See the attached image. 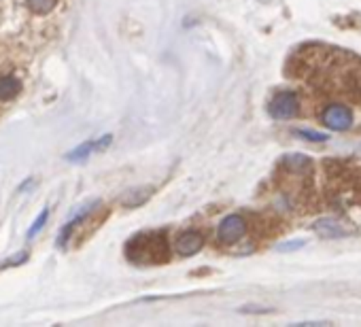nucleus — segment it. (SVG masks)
I'll list each match as a JSON object with an SVG mask.
<instances>
[{"label": "nucleus", "mask_w": 361, "mask_h": 327, "mask_svg": "<svg viewBox=\"0 0 361 327\" xmlns=\"http://www.w3.org/2000/svg\"><path fill=\"white\" fill-rule=\"evenodd\" d=\"M126 255L134 264H159L168 259V240L164 232H145L132 238Z\"/></svg>", "instance_id": "1"}, {"label": "nucleus", "mask_w": 361, "mask_h": 327, "mask_svg": "<svg viewBox=\"0 0 361 327\" xmlns=\"http://www.w3.org/2000/svg\"><path fill=\"white\" fill-rule=\"evenodd\" d=\"M300 111V102H298V94L295 92H276L270 100V106H268V113L270 117L274 119H291L295 117Z\"/></svg>", "instance_id": "2"}, {"label": "nucleus", "mask_w": 361, "mask_h": 327, "mask_svg": "<svg viewBox=\"0 0 361 327\" xmlns=\"http://www.w3.org/2000/svg\"><path fill=\"white\" fill-rule=\"evenodd\" d=\"M323 123L334 130V132H344L353 125V111L348 106H342V104H334L329 109H325L323 113Z\"/></svg>", "instance_id": "3"}, {"label": "nucleus", "mask_w": 361, "mask_h": 327, "mask_svg": "<svg viewBox=\"0 0 361 327\" xmlns=\"http://www.w3.org/2000/svg\"><path fill=\"white\" fill-rule=\"evenodd\" d=\"M247 232V223L240 215H228L221 223H219V230H217V236L221 242L226 245H232L236 240H240Z\"/></svg>", "instance_id": "4"}, {"label": "nucleus", "mask_w": 361, "mask_h": 327, "mask_svg": "<svg viewBox=\"0 0 361 327\" xmlns=\"http://www.w3.org/2000/svg\"><path fill=\"white\" fill-rule=\"evenodd\" d=\"M202 247H204V238H202V234L196 232V230L183 232L180 236H176V240H174V251H176V255H180V257H192V255H196Z\"/></svg>", "instance_id": "5"}, {"label": "nucleus", "mask_w": 361, "mask_h": 327, "mask_svg": "<svg viewBox=\"0 0 361 327\" xmlns=\"http://www.w3.org/2000/svg\"><path fill=\"white\" fill-rule=\"evenodd\" d=\"M312 230H314V234H317V236H321V238H325V240L346 238V236H350V234H353V232H350V230H346L338 219H331V217L314 221Z\"/></svg>", "instance_id": "6"}, {"label": "nucleus", "mask_w": 361, "mask_h": 327, "mask_svg": "<svg viewBox=\"0 0 361 327\" xmlns=\"http://www.w3.org/2000/svg\"><path fill=\"white\" fill-rule=\"evenodd\" d=\"M153 196V187H138V190H130L119 198V204H123L126 209H136L140 204H145L149 198Z\"/></svg>", "instance_id": "7"}, {"label": "nucleus", "mask_w": 361, "mask_h": 327, "mask_svg": "<svg viewBox=\"0 0 361 327\" xmlns=\"http://www.w3.org/2000/svg\"><path fill=\"white\" fill-rule=\"evenodd\" d=\"M22 90V83L11 75H0V102L13 100Z\"/></svg>", "instance_id": "8"}, {"label": "nucleus", "mask_w": 361, "mask_h": 327, "mask_svg": "<svg viewBox=\"0 0 361 327\" xmlns=\"http://www.w3.org/2000/svg\"><path fill=\"white\" fill-rule=\"evenodd\" d=\"M285 166H287V171H291V173L304 175V173H308V168H310V159H308L306 155H302V153H291V155L285 157Z\"/></svg>", "instance_id": "9"}, {"label": "nucleus", "mask_w": 361, "mask_h": 327, "mask_svg": "<svg viewBox=\"0 0 361 327\" xmlns=\"http://www.w3.org/2000/svg\"><path fill=\"white\" fill-rule=\"evenodd\" d=\"M92 151H98V149H96V140L83 142L81 147H77L75 151H71V153L66 155V159H68V161H81V159H85Z\"/></svg>", "instance_id": "10"}, {"label": "nucleus", "mask_w": 361, "mask_h": 327, "mask_svg": "<svg viewBox=\"0 0 361 327\" xmlns=\"http://www.w3.org/2000/svg\"><path fill=\"white\" fill-rule=\"evenodd\" d=\"M58 0H28V7L35 11V13H49L54 7H56Z\"/></svg>", "instance_id": "11"}, {"label": "nucleus", "mask_w": 361, "mask_h": 327, "mask_svg": "<svg viewBox=\"0 0 361 327\" xmlns=\"http://www.w3.org/2000/svg\"><path fill=\"white\" fill-rule=\"evenodd\" d=\"M293 134L304 138V140H310V142H325L327 140V134L314 132V130H293Z\"/></svg>", "instance_id": "12"}, {"label": "nucleus", "mask_w": 361, "mask_h": 327, "mask_svg": "<svg viewBox=\"0 0 361 327\" xmlns=\"http://www.w3.org/2000/svg\"><path fill=\"white\" fill-rule=\"evenodd\" d=\"M47 217H49V211L45 209V211H43V213L39 215V219L35 221V226L30 228V232H28V240H32V238H35V236H37V234L41 232V228L45 226V221H47Z\"/></svg>", "instance_id": "13"}, {"label": "nucleus", "mask_w": 361, "mask_h": 327, "mask_svg": "<svg viewBox=\"0 0 361 327\" xmlns=\"http://www.w3.org/2000/svg\"><path fill=\"white\" fill-rule=\"evenodd\" d=\"M302 247H304V240H287V242L279 245L276 251H279V253H291V251H298V249H302Z\"/></svg>", "instance_id": "14"}, {"label": "nucleus", "mask_w": 361, "mask_h": 327, "mask_svg": "<svg viewBox=\"0 0 361 327\" xmlns=\"http://www.w3.org/2000/svg\"><path fill=\"white\" fill-rule=\"evenodd\" d=\"M26 259H28V253H20V255H16V257H9V261L0 264V270L7 268V266H20V264H24Z\"/></svg>", "instance_id": "15"}, {"label": "nucleus", "mask_w": 361, "mask_h": 327, "mask_svg": "<svg viewBox=\"0 0 361 327\" xmlns=\"http://www.w3.org/2000/svg\"><path fill=\"white\" fill-rule=\"evenodd\" d=\"M240 312H262V314H266V312H272V308H255V306H245V308H240Z\"/></svg>", "instance_id": "16"}]
</instances>
